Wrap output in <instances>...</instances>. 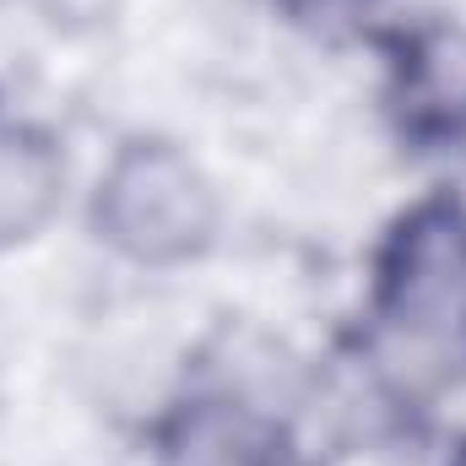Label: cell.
I'll return each instance as SVG.
<instances>
[{"label":"cell","mask_w":466,"mask_h":466,"mask_svg":"<svg viewBox=\"0 0 466 466\" xmlns=\"http://www.w3.org/2000/svg\"><path fill=\"white\" fill-rule=\"evenodd\" d=\"M93 228L136 266H185L218 233V190L179 147L130 141L98 179Z\"/></svg>","instance_id":"cell-1"},{"label":"cell","mask_w":466,"mask_h":466,"mask_svg":"<svg viewBox=\"0 0 466 466\" xmlns=\"http://www.w3.org/2000/svg\"><path fill=\"white\" fill-rule=\"evenodd\" d=\"M374 315L418 348H466V207L418 201L374 255Z\"/></svg>","instance_id":"cell-2"},{"label":"cell","mask_w":466,"mask_h":466,"mask_svg":"<svg viewBox=\"0 0 466 466\" xmlns=\"http://www.w3.org/2000/svg\"><path fill=\"white\" fill-rule=\"evenodd\" d=\"M390 115L407 141H466V22H423L396 38Z\"/></svg>","instance_id":"cell-3"},{"label":"cell","mask_w":466,"mask_h":466,"mask_svg":"<svg viewBox=\"0 0 466 466\" xmlns=\"http://www.w3.org/2000/svg\"><path fill=\"white\" fill-rule=\"evenodd\" d=\"M152 461L157 466H293V440L266 407H255L244 396H190L157 423Z\"/></svg>","instance_id":"cell-4"},{"label":"cell","mask_w":466,"mask_h":466,"mask_svg":"<svg viewBox=\"0 0 466 466\" xmlns=\"http://www.w3.org/2000/svg\"><path fill=\"white\" fill-rule=\"evenodd\" d=\"M60 185H66V163L49 136L38 130L0 136V249L33 238L55 218Z\"/></svg>","instance_id":"cell-5"},{"label":"cell","mask_w":466,"mask_h":466,"mask_svg":"<svg viewBox=\"0 0 466 466\" xmlns=\"http://www.w3.org/2000/svg\"><path fill=\"white\" fill-rule=\"evenodd\" d=\"M374 0H282V11L288 16H299V22H309V27H337V22H352V16H363Z\"/></svg>","instance_id":"cell-6"}]
</instances>
